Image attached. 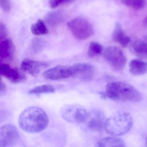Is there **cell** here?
<instances>
[{
    "label": "cell",
    "mask_w": 147,
    "mask_h": 147,
    "mask_svg": "<svg viewBox=\"0 0 147 147\" xmlns=\"http://www.w3.org/2000/svg\"><path fill=\"white\" fill-rule=\"evenodd\" d=\"M19 124L20 128L28 133H37L46 129L49 118L45 112L40 107H30L20 115Z\"/></svg>",
    "instance_id": "obj_1"
},
{
    "label": "cell",
    "mask_w": 147,
    "mask_h": 147,
    "mask_svg": "<svg viewBox=\"0 0 147 147\" xmlns=\"http://www.w3.org/2000/svg\"><path fill=\"white\" fill-rule=\"evenodd\" d=\"M101 98L117 100L138 102L143 99L141 93L131 85L121 82L107 83L106 92L100 93Z\"/></svg>",
    "instance_id": "obj_2"
},
{
    "label": "cell",
    "mask_w": 147,
    "mask_h": 147,
    "mask_svg": "<svg viewBox=\"0 0 147 147\" xmlns=\"http://www.w3.org/2000/svg\"><path fill=\"white\" fill-rule=\"evenodd\" d=\"M133 120L129 113H121L107 119L105 122V129L107 133L115 136H121L130 130Z\"/></svg>",
    "instance_id": "obj_3"
},
{
    "label": "cell",
    "mask_w": 147,
    "mask_h": 147,
    "mask_svg": "<svg viewBox=\"0 0 147 147\" xmlns=\"http://www.w3.org/2000/svg\"><path fill=\"white\" fill-rule=\"evenodd\" d=\"M67 25L73 36L78 40H86L94 32L92 25L84 18L74 19L69 22Z\"/></svg>",
    "instance_id": "obj_4"
},
{
    "label": "cell",
    "mask_w": 147,
    "mask_h": 147,
    "mask_svg": "<svg viewBox=\"0 0 147 147\" xmlns=\"http://www.w3.org/2000/svg\"><path fill=\"white\" fill-rule=\"evenodd\" d=\"M88 113L82 106L77 104L66 105L60 110V115L63 119L74 123H85Z\"/></svg>",
    "instance_id": "obj_5"
},
{
    "label": "cell",
    "mask_w": 147,
    "mask_h": 147,
    "mask_svg": "<svg viewBox=\"0 0 147 147\" xmlns=\"http://www.w3.org/2000/svg\"><path fill=\"white\" fill-rule=\"evenodd\" d=\"M104 57L109 65L116 71H122L127 60L122 50L117 46L107 47L104 52Z\"/></svg>",
    "instance_id": "obj_6"
},
{
    "label": "cell",
    "mask_w": 147,
    "mask_h": 147,
    "mask_svg": "<svg viewBox=\"0 0 147 147\" xmlns=\"http://www.w3.org/2000/svg\"><path fill=\"white\" fill-rule=\"evenodd\" d=\"M20 134L16 127L8 124L1 126L0 129V147H12L20 139Z\"/></svg>",
    "instance_id": "obj_7"
},
{
    "label": "cell",
    "mask_w": 147,
    "mask_h": 147,
    "mask_svg": "<svg viewBox=\"0 0 147 147\" xmlns=\"http://www.w3.org/2000/svg\"><path fill=\"white\" fill-rule=\"evenodd\" d=\"M43 76L47 80H58L74 76V73L72 66L58 65L45 71Z\"/></svg>",
    "instance_id": "obj_8"
},
{
    "label": "cell",
    "mask_w": 147,
    "mask_h": 147,
    "mask_svg": "<svg viewBox=\"0 0 147 147\" xmlns=\"http://www.w3.org/2000/svg\"><path fill=\"white\" fill-rule=\"evenodd\" d=\"M0 74L1 76L13 83H21L26 80V76L19 69L12 67L4 63H1Z\"/></svg>",
    "instance_id": "obj_9"
},
{
    "label": "cell",
    "mask_w": 147,
    "mask_h": 147,
    "mask_svg": "<svg viewBox=\"0 0 147 147\" xmlns=\"http://www.w3.org/2000/svg\"><path fill=\"white\" fill-rule=\"evenodd\" d=\"M74 76L82 80L88 81L93 79L95 74V68L93 65L87 63H78L72 65Z\"/></svg>",
    "instance_id": "obj_10"
},
{
    "label": "cell",
    "mask_w": 147,
    "mask_h": 147,
    "mask_svg": "<svg viewBox=\"0 0 147 147\" xmlns=\"http://www.w3.org/2000/svg\"><path fill=\"white\" fill-rule=\"evenodd\" d=\"M87 125L88 129L94 131H100L105 126V116L100 110H94L88 113Z\"/></svg>",
    "instance_id": "obj_11"
},
{
    "label": "cell",
    "mask_w": 147,
    "mask_h": 147,
    "mask_svg": "<svg viewBox=\"0 0 147 147\" xmlns=\"http://www.w3.org/2000/svg\"><path fill=\"white\" fill-rule=\"evenodd\" d=\"M48 66V63H46L30 59H24L20 65L22 70L34 76H37L41 70L47 67Z\"/></svg>",
    "instance_id": "obj_12"
},
{
    "label": "cell",
    "mask_w": 147,
    "mask_h": 147,
    "mask_svg": "<svg viewBox=\"0 0 147 147\" xmlns=\"http://www.w3.org/2000/svg\"><path fill=\"white\" fill-rule=\"evenodd\" d=\"M15 48L11 39L2 40L0 44V58L1 63H5L12 61L14 57Z\"/></svg>",
    "instance_id": "obj_13"
},
{
    "label": "cell",
    "mask_w": 147,
    "mask_h": 147,
    "mask_svg": "<svg viewBox=\"0 0 147 147\" xmlns=\"http://www.w3.org/2000/svg\"><path fill=\"white\" fill-rule=\"evenodd\" d=\"M131 51L141 60H147V36L144 40L133 42L130 47Z\"/></svg>",
    "instance_id": "obj_14"
},
{
    "label": "cell",
    "mask_w": 147,
    "mask_h": 147,
    "mask_svg": "<svg viewBox=\"0 0 147 147\" xmlns=\"http://www.w3.org/2000/svg\"><path fill=\"white\" fill-rule=\"evenodd\" d=\"M112 38L114 42L119 44L123 48L127 47L130 41L129 38L125 34L121 25L118 22L115 24Z\"/></svg>",
    "instance_id": "obj_15"
},
{
    "label": "cell",
    "mask_w": 147,
    "mask_h": 147,
    "mask_svg": "<svg viewBox=\"0 0 147 147\" xmlns=\"http://www.w3.org/2000/svg\"><path fill=\"white\" fill-rule=\"evenodd\" d=\"M129 70L132 74L140 76L147 72V62L139 59H135L131 61Z\"/></svg>",
    "instance_id": "obj_16"
},
{
    "label": "cell",
    "mask_w": 147,
    "mask_h": 147,
    "mask_svg": "<svg viewBox=\"0 0 147 147\" xmlns=\"http://www.w3.org/2000/svg\"><path fill=\"white\" fill-rule=\"evenodd\" d=\"M66 18V13L61 11L49 13L45 17V20L48 24L55 26L62 23Z\"/></svg>",
    "instance_id": "obj_17"
},
{
    "label": "cell",
    "mask_w": 147,
    "mask_h": 147,
    "mask_svg": "<svg viewBox=\"0 0 147 147\" xmlns=\"http://www.w3.org/2000/svg\"><path fill=\"white\" fill-rule=\"evenodd\" d=\"M100 147H124L125 146L123 141L119 138L107 137L100 139L97 143Z\"/></svg>",
    "instance_id": "obj_18"
},
{
    "label": "cell",
    "mask_w": 147,
    "mask_h": 147,
    "mask_svg": "<svg viewBox=\"0 0 147 147\" xmlns=\"http://www.w3.org/2000/svg\"><path fill=\"white\" fill-rule=\"evenodd\" d=\"M31 31L32 34L36 36L46 35L49 33V30L45 24L41 20H38L31 27Z\"/></svg>",
    "instance_id": "obj_19"
},
{
    "label": "cell",
    "mask_w": 147,
    "mask_h": 147,
    "mask_svg": "<svg viewBox=\"0 0 147 147\" xmlns=\"http://www.w3.org/2000/svg\"><path fill=\"white\" fill-rule=\"evenodd\" d=\"M55 92L54 87L50 85H43L33 88L28 92L30 94H41L52 93Z\"/></svg>",
    "instance_id": "obj_20"
},
{
    "label": "cell",
    "mask_w": 147,
    "mask_h": 147,
    "mask_svg": "<svg viewBox=\"0 0 147 147\" xmlns=\"http://www.w3.org/2000/svg\"><path fill=\"white\" fill-rule=\"evenodd\" d=\"M103 51V47L98 43L92 42L88 46V55L89 57L93 58L101 55Z\"/></svg>",
    "instance_id": "obj_21"
},
{
    "label": "cell",
    "mask_w": 147,
    "mask_h": 147,
    "mask_svg": "<svg viewBox=\"0 0 147 147\" xmlns=\"http://www.w3.org/2000/svg\"><path fill=\"white\" fill-rule=\"evenodd\" d=\"M122 2L124 5L130 8L140 10L145 6L146 0H122Z\"/></svg>",
    "instance_id": "obj_22"
},
{
    "label": "cell",
    "mask_w": 147,
    "mask_h": 147,
    "mask_svg": "<svg viewBox=\"0 0 147 147\" xmlns=\"http://www.w3.org/2000/svg\"><path fill=\"white\" fill-rule=\"evenodd\" d=\"M44 45L43 40L40 39H36L32 42V49L34 53H38L42 51Z\"/></svg>",
    "instance_id": "obj_23"
},
{
    "label": "cell",
    "mask_w": 147,
    "mask_h": 147,
    "mask_svg": "<svg viewBox=\"0 0 147 147\" xmlns=\"http://www.w3.org/2000/svg\"><path fill=\"white\" fill-rule=\"evenodd\" d=\"M75 0H50V5L51 7L54 8L63 5L70 4Z\"/></svg>",
    "instance_id": "obj_24"
},
{
    "label": "cell",
    "mask_w": 147,
    "mask_h": 147,
    "mask_svg": "<svg viewBox=\"0 0 147 147\" xmlns=\"http://www.w3.org/2000/svg\"><path fill=\"white\" fill-rule=\"evenodd\" d=\"M0 5L1 9L6 12H8L11 10V5L10 0H0Z\"/></svg>",
    "instance_id": "obj_25"
},
{
    "label": "cell",
    "mask_w": 147,
    "mask_h": 147,
    "mask_svg": "<svg viewBox=\"0 0 147 147\" xmlns=\"http://www.w3.org/2000/svg\"><path fill=\"white\" fill-rule=\"evenodd\" d=\"M1 30H0V38L1 40L5 39L7 36L6 27L4 24L1 23Z\"/></svg>",
    "instance_id": "obj_26"
},
{
    "label": "cell",
    "mask_w": 147,
    "mask_h": 147,
    "mask_svg": "<svg viewBox=\"0 0 147 147\" xmlns=\"http://www.w3.org/2000/svg\"><path fill=\"white\" fill-rule=\"evenodd\" d=\"M1 91H0V93H1V95H2L5 92L6 90V87L5 83L2 81H1Z\"/></svg>",
    "instance_id": "obj_27"
},
{
    "label": "cell",
    "mask_w": 147,
    "mask_h": 147,
    "mask_svg": "<svg viewBox=\"0 0 147 147\" xmlns=\"http://www.w3.org/2000/svg\"><path fill=\"white\" fill-rule=\"evenodd\" d=\"M143 25L145 27L147 28V16L145 17V18L143 21Z\"/></svg>",
    "instance_id": "obj_28"
},
{
    "label": "cell",
    "mask_w": 147,
    "mask_h": 147,
    "mask_svg": "<svg viewBox=\"0 0 147 147\" xmlns=\"http://www.w3.org/2000/svg\"><path fill=\"white\" fill-rule=\"evenodd\" d=\"M145 145H146V146L147 147V136L146 137V142H145Z\"/></svg>",
    "instance_id": "obj_29"
}]
</instances>
